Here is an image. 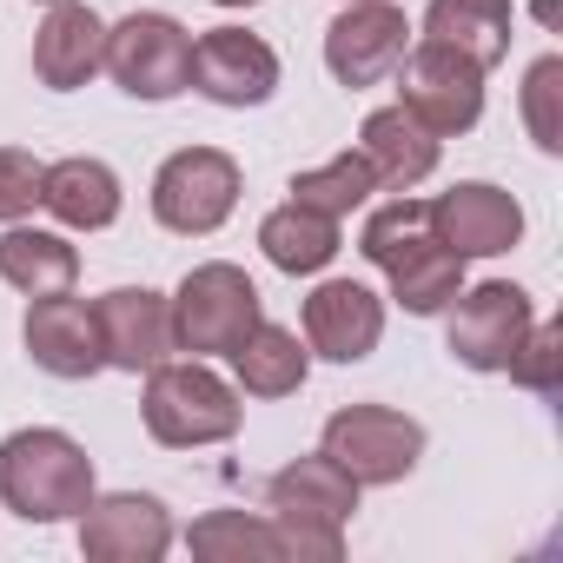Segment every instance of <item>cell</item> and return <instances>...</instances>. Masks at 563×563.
<instances>
[{
	"label": "cell",
	"mask_w": 563,
	"mask_h": 563,
	"mask_svg": "<svg viewBox=\"0 0 563 563\" xmlns=\"http://www.w3.org/2000/svg\"><path fill=\"white\" fill-rule=\"evenodd\" d=\"M80 550L87 563H153L173 550V517L146 490H107L80 510Z\"/></svg>",
	"instance_id": "13"
},
{
	"label": "cell",
	"mask_w": 563,
	"mask_h": 563,
	"mask_svg": "<svg viewBox=\"0 0 563 563\" xmlns=\"http://www.w3.org/2000/svg\"><path fill=\"white\" fill-rule=\"evenodd\" d=\"M444 312H451L444 345H451V358H457V365H471V372H504V365H510V352L523 345L530 319H537L530 292H523V286H510V278H484V286L457 292Z\"/></svg>",
	"instance_id": "8"
},
{
	"label": "cell",
	"mask_w": 563,
	"mask_h": 563,
	"mask_svg": "<svg viewBox=\"0 0 563 563\" xmlns=\"http://www.w3.org/2000/svg\"><path fill=\"white\" fill-rule=\"evenodd\" d=\"M225 358H232L245 398H292V391L306 385V372H312V345H299V332L265 325V319H258Z\"/></svg>",
	"instance_id": "20"
},
{
	"label": "cell",
	"mask_w": 563,
	"mask_h": 563,
	"mask_svg": "<svg viewBox=\"0 0 563 563\" xmlns=\"http://www.w3.org/2000/svg\"><path fill=\"white\" fill-rule=\"evenodd\" d=\"M140 418L153 431V444H173V451H192V444H225L245 418L239 391L212 372V365H153L146 372V398H140Z\"/></svg>",
	"instance_id": "3"
},
{
	"label": "cell",
	"mask_w": 563,
	"mask_h": 563,
	"mask_svg": "<svg viewBox=\"0 0 563 563\" xmlns=\"http://www.w3.org/2000/svg\"><path fill=\"white\" fill-rule=\"evenodd\" d=\"M504 372H510V385H523L537 398H556V385H563V325L530 319V332H523V345L510 352Z\"/></svg>",
	"instance_id": "29"
},
{
	"label": "cell",
	"mask_w": 563,
	"mask_h": 563,
	"mask_svg": "<svg viewBox=\"0 0 563 563\" xmlns=\"http://www.w3.org/2000/svg\"><path fill=\"white\" fill-rule=\"evenodd\" d=\"M93 325H100V358L113 372H153L173 345V299H159L153 286H113L93 299Z\"/></svg>",
	"instance_id": "12"
},
{
	"label": "cell",
	"mask_w": 563,
	"mask_h": 563,
	"mask_svg": "<svg viewBox=\"0 0 563 563\" xmlns=\"http://www.w3.org/2000/svg\"><path fill=\"white\" fill-rule=\"evenodd\" d=\"M411 47V21L391 0H345V14L325 27V67L339 87H378Z\"/></svg>",
	"instance_id": "10"
},
{
	"label": "cell",
	"mask_w": 563,
	"mask_h": 563,
	"mask_svg": "<svg viewBox=\"0 0 563 563\" xmlns=\"http://www.w3.org/2000/svg\"><path fill=\"white\" fill-rule=\"evenodd\" d=\"M0 504L21 523H67L93 504V457L47 424H27L0 444Z\"/></svg>",
	"instance_id": "2"
},
{
	"label": "cell",
	"mask_w": 563,
	"mask_h": 563,
	"mask_svg": "<svg viewBox=\"0 0 563 563\" xmlns=\"http://www.w3.org/2000/svg\"><path fill=\"white\" fill-rule=\"evenodd\" d=\"M258 319H265L258 286H252L239 265H225V258L192 265V272L179 278V292H173V345L192 352V358H206V352H232Z\"/></svg>",
	"instance_id": "4"
},
{
	"label": "cell",
	"mask_w": 563,
	"mask_h": 563,
	"mask_svg": "<svg viewBox=\"0 0 563 563\" xmlns=\"http://www.w3.org/2000/svg\"><path fill=\"white\" fill-rule=\"evenodd\" d=\"M372 192H378V173H372L365 153H339V159H325V166H312V173L292 179V199L312 206V212H325V219H352Z\"/></svg>",
	"instance_id": "27"
},
{
	"label": "cell",
	"mask_w": 563,
	"mask_h": 563,
	"mask_svg": "<svg viewBox=\"0 0 563 563\" xmlns=\"http://www.w3.org/2000/svg\"><path fill=\"white\" fill-rule=\"evenodd\" d=\"M239 159L219 146H179L159 173H153V219L179 239H206L232 219L239 206Z\"/></svg>",
	"instance_id": "6"
},
{
	"label": "cell",
	"mask_w": 563,
	"mask_h": 563,
	"mask_svg": "<svg viewBox=\"0 0 563 563\" xmlns=\"http://www.w3.org/2000/svg\"><path fill=\"white\" fill-rule=\"evenodd\" d=\"M431 225L457 258H497L523 239V206L490 179H464L431 199Z\"/></svg>",
	"instance_id": "14"
},
{
	"label": "cell",
	"mask_w": 563,
	"mask_h": 563,
	"mask_svg": "<svg viewBox=\"0 0 563 563\" xmlns=\"http://www.w3.org/2000/svg\"><path fill=\"white\" fill-rule=\"evenodd\" d=\"M258 245H265V258H272L278 272L306 278V272H325V265L339 258V219H325V212H312V206L286 199L278 212H265Z\"/></svg>",
	"instance_id": "23"
},
{
	"label": "cell",
	"mask_w": 563,
	"mask_h": 563,
	"mask_svg": "<svg viewBox=\"0 0 563 563\" xmlns=\"http://www.w3.org/2000/svg\"><path fill=\"white\" fill-rule=\"evenodd\" d=\"M319 451L339 457L358 484H405L424 457V424L405 418L398 405H345L325 418Z\"/></svg>",
	"instance_id": "7"
},
{
	"label": "cell",
	"mask_w": 563,
	"mask_h": 563,
	"mask_svg": "<svg viewBox=\"0 0 563 563\" xmlns=\"http://www.w3.org/2000/svg\"><path fill=\"white\" fill-rule=\"evenodd\" d=\"M537 21H543V27L556 21V0H537Z\"/></svg>",
	"instance_id": "31"
},
{
	"label": "cell",
	"mask_w": 563,
	"mask_h": 563,
	"mask_svg": "<svg viewBox=\"0 0 563 563\" xmlns=\"http://www.w3.org/2000/svg\"><path fill=\"white\" fill-rule=\"evenodd\" d=\"M0 278L27 299H54V292H74L80 278V252L60 239V232H41V225H8L0 232Z\"/></svg>",
	"instance_id": "21"
},
{
	"label": "cell",
	"mask_w": 563,
	"mask_h": 563,
	"mask_svg": "<svg viewBox=\"0 0 563 563\" xmlns=\"http://www.w3.org/2000/svg\"><path fill=\"white\" fill-rule=\"evenodd\" d=\"M100 67H107V21L87 8V0H60V8H47V21L34 34V74H41V87L74 93Z\"/></svg>",
	"instance_id": "17"
},
{
	"label": "cell",
	"mask_w": 563,
	"mask_h": 563,
	"mask_svg": "<svg viewBox=\"0 0 563 563\" xmlns=\"http://www.w3.org/2000/svg\"><path fill=\"white\" fill-rule=\"evenodd\" d=\"M391 278V299L411 312V319H438L457 292H464V258L438 239V245H424L418 258H405L398 272H385Z\"/></svg>",
	"instance_id": "26"
},
{
	"label": "cell",
	"mask_w": 563,
	"mask_h": 563,
	"mask_svg": "<svg viewBox=\"0 0 563 563\" xmlns=\"http://www.w3.org/2000/svg\"><path fill=\"white\" fill-rule=\"evenodd\" d=\"M21 339H27V358H34L47 378H93V372H107L93 306H87V299H74V292L34 299V306H27Z\"/></svg>",
	"instance_id": "16"
},
{
	"label": "cell",
	"mask_w": 563,
	"mask_h": 563,
	"mask_svg": "<svg viewBox=\"0 0 563 563\" xmlns=\"http://www.w3.org/2000/svg\"><path fill=\"white\" fill-rule=\"evenodd\" d=\"M186 550L206 556V563H278L286 543H278V523L272 517H245V510H206L192 530H186Z\"/></svg>",
	"instance_id": "24"
},
{
	"label": "cell",
	"mask_w": 563,
	"mask_h": 563,
	"mask_svg": "<svg viewBox=\"0 0 563 563\" xmlns=\"http://www.w3.org/2000/svg\"><path fill=\"white\" fill-rule=\"evenodd\" d=\"M212 8H258V0H212Z\"/></svg>",
	"instance_id": "32"
},
{
	"label": "cell",
	"mask_w": 563,
	"mask_h": 563,
	"mask_svg": "<svg viewBox=\"0 0 563 563\" xmlns=\"http://www.w3.org/2000/svg\"><path fill=\"white\" fill-rule=\"evenodd\" d=\"M186 87H199L212 107H265L278 93V54L245 27H212L192 41Z\"/></svg>",
	"instance_id": "11"
},
{
	"label": "cell",
	"mask_w": 563,
	"mask_h": 563,
	"mask_svg": "<svg viewBox=\"0 0 563 563\" xmlns=\"http://www.w3.org/2000/svg\"><path fill=\"white\" fill-rule=\"evenodd\" d=\"M47 8H60V0H47Z\"/></svg>",
	"instance_id": "33"
},
{
	"label": "cell",
	"mask_w": 563,
	"mask_h": 563,
	"mask_svg": "<svg viewBox=\"0 0 563 563\" xmlns=\"http://www.w3.org/2000/svg\"><path fill=\"white\" fill-rule=\"evenodd\" d=\"M41 206L67 225V232H107L120 219V173L93 153H74V159H54L47 179H41Z\"/></svg>",
	"instance_id": "18"
},
{
	"label": "cell",
	"mask_w": 563,
	"mask_h": 563,
	"mask_svg": "<svg viewBox=\"0 0 563 563\" xmlns=\"http://www.w3.org/2000/svg\"><path fill=\"white\" fill-rule=\"evenodd\" d=\"M358 153L372 159L378 186H391V192H411L418 179L438 173V133L418 126L405 107H378V113H365V126H358Z\"/></svg>",
	"instance_id": "19"
},
{
	"label": "cell",
	"mask_w": 563,
	"mask_h": 563,
	"mask_svg": "<svg viewBox=\"0 0 563 563\" xmlns=\"http://www.w3.org/2000/svg\"><path fill=\"white\" fill-rule=\"evenodd\" d=\"M41 179H47V166L34 153L0 146V225H14V219H27L41 206Z\"/></svg>",
	"instance_id": "30"
},
{
	"label": "cell",
	"mask_w": 563,
	"mask_h": 563,
	"mask_svg": "<svg viewBox=\"0 0 563 563\" xmlns=\"http://www.w3.org/2000/svg\"><path fill=\"white\" fill-rule=\"evenodd\" d=\"M424 41H444L471 54L484 74L510 54V0H431L424 8Z\"/></svg>",
	"instance_id": "22"
},
{
	"label": "cell",
	"mask_w": 563,
	"mask_h": 563,
	"mask_svg": "<svg viewBox=\"0 0 563 563\" xmlns=\"http://www.w3.org/2000/svg\"><path fill=\"white\" fill-rule=\"evenodd\" d=\"M107 74L133 100H173L192 74V34L173 14H126L120 27H107Z\"/></svg>",
	"instance_id": "9"
},
{
	"label": "cell",
	"mask_w": 563,
	"mask_h": 563,
	"mask_svg": "<svg viewBox=\"0 0 563 563\" xmlns=\"http://www.w3.org/2000/svg\"><path fill=\"white\" fill-rule=\"evenodd\" d=\"M385 339V299L358 278H325V286L306 299V345L332 365H358L372 358Z\"/></svg>",
	"instance_id": "15"
},
{
	"label": "cell",
	"mask_w": 563,
	"mask_h": 563,
	"mask_svg": "<svg viewBox=\"0 0 563 563\" xmlns=\"http://www.w3.org/2000/svg\"><path fill=\"white\" fill-rule=\"evenodd\" d=\"M358 477L312 451V457H292L286 471H272L265 484V510L278 523V543H286V556L299 563H339L345 556V517L358 510Z\"/></svg>",
	"instance_id": "1"
},
{
	"label": "cell",
	"mask_w": 563,
	"mask_h": 563,
	"mask_svg": "<svg viewBox=\"0 0 563 563\" xmlns=\"http://www.w3.org/2000/svg\"><path fill=\"white\" fill-rule=\"evenodd\" d=\"M391 74H398V107L418 126H431L438 140L471 133L484 120V67L471 54H457L444 41H418V47H405V60Z\"/></svg>",
	"instance_id": "5"
},
{
	"label": "cell",
	"mask_w": 563,
	"mask_h": 563,
	"mask_svg": "<svg viewBox=\"0 0 563 563\" xmlns=\"http://www.w3.org/2000/svg\"><path fill=\"white\" fill-rule=\"evenodd\" d=\"M424 245H438V225H431V199H411L398 192L391 206H378L358 232V252L378 265V272H398L405 258H418Z\"/></svg>",
	"instance_id": "25"
},
{
	"label": "cell",
	"mask_w": 563,
	"mask_h": 563,
	"mask_svg": "<svg viewBox=\"0 0 563 563\" xmlns=\"http://www.w3.org/2000/svg\"><path fill=\"white\" fill-rule=\"evenodd\" d=\"M523 126L543 153H563V60L556 54H543L523 74Z\"/></svg>",
	"instance_id": "28"
}]
</instances>
